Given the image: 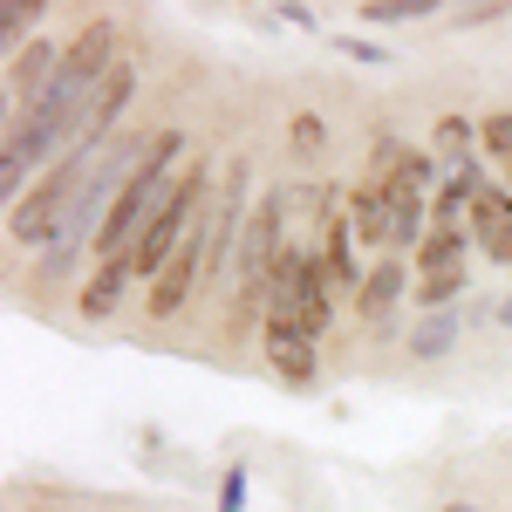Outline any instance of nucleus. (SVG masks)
<instances>
[{"instance_id":"obj_1","label":"nucleus","mask_w":512,"mask_h":512,"mask_svg":"<svg viewBox=\"0 0 512 512\" xmlns=\"http://www.w3.org/2000/svg\"><path fill=\"white\" fill-rule=\"evenodd\" d=\"M178 158H185V130H158V144H151V158H144V171L123 185L117 212L103 219V233H96V253L103 260H123V253H137L144 246V233H151V219L164 212V198L178 192Z\"/></svg>"},{"instance_id":"obj_2","label":"nucleus","mask_w":512,"mask_h":512,"mask_svg":"<svg viewBox=\"0 0 512 512\" xmlns=\"http://www.w3.org/2000/svg\"><path fill=\"white\" fill-rule=\"evenodd\" d=\"M96 151H69L62 164H48L28 192L7 205V239L14 246H28V253H48V246H62L69 233V219H76V198H82V178L96 171Z\"/></svg>"},{"instance_id":"obj_3","label":"nucleus","mask_w":512,"mask_h":512,"mask_svg":"<svg viewBox=\"0 0 512 512\" xmlns=\"http://www.w3.org/2000/svg\"><path fill=\"white\" fill-rule=\"evenodd\" d=\"M267 315H294V321H308L315 335H328V321H335V287H328V267H321L315 246L280 253L274 294H267Z\"/></svg>"},{"instance_id":"obj_4","label":"nucleus","mask_w":512,"mask_h":512,"mask_svg":"<svg viewBox=\"0 0 512 512\" xmlns=\"http://www.w3.org/2000/svg\"><path fill=\"white\" fill-rule=\"evenodd\" d=\"M417 267V308L437 315V308H458V294L472 287V233H451V226H431L424 246L410 253Z\"/></svg>"},{"instance_id":"obj_5","label":"nucleus","mask_w":512,"mask_h":512,"mask_svg":"<svg viewBox=\"0 0 512 512\" xmlns=\"http://www.w3.org/2000/svg\"><path fill=\"white\" fill-rule=\"evenodd\" d=\"M260 349H267V362H274V376L287 383V390H308V383L321 376V335L308 328V321L267 315L260 321Z\"/></svg>"},{"instance_id":"obj_6","label":"nucleus","mask_w":512,"mask_h":512,"mask_svg":"<svg viewBox=\"0 0 512 512\" xmlns=\"http://www.w3.org/2000/svg\"><path fill=\"white\" fill-rule=\"evenodd\" d=\"M410 274H417V267H403V260H376V267H369V280H362V294H355V315L369 321V328H383V321L396 315V301H403V294H417V287H410Z\"/></svg>"},{"instance_id":"obj_7","label":"nucleus","mask_w":512,"mask_h":512,"mask_svg":"<svg viewBox=\"0 0 512 512\" xmlns=\"http://www.w3.org/2000/svg\"><path fill=\"white\" fill-rule=\"evenodd\" d=\"M137 260H130V253H123V260H103V267H96V274L82 280V294H76V308H82V321H110L123 308V294H130V287H137Z\"/></svg>"},{"instance_id":"obj_8","label":"nucleus","mask_w":512,"mask_h":512,"mask_svg":"<svg viewBox=\"0 0 512 512\" xmlns=\"http://www.w3.org/2000/svg\"><path fill=\"white\" fill-rule=\"evenodd\" d=\"M55 62H62V48H48V41H28L21 55H7V110H28L41 89L55 82Z\"/></svg>"},{"instance_id":"obj_9","label":"nucleus","mask_w":512,"mask_h":512,"mask_svg":"<svg viewBox=\"0 0 512 512\" xmlns=\"http://www.w3.org/2000/svg\"><path fill=\"white\" fill-rule=\"evenodd\" d=\"M321 267H328V287H335V294H362V267H355V226H349V212H342V219H321Z\"/></svg>"},{"instance_id":"obj_10","label":"nucleus","mask_w":512,"mask_h":512,"mask_svg":"<svg viewBox=\"0 0 512 512\" xmlns=\"http://www.w3.org/2000/svg\"><path fill=\"white\" fill-rule=\"evenodd\" d=\"M349 226H355V239H369V246H390L396 205H390V185H383V178H362L349 192Z\"/></svg>"},{"instance_id":"obj_11","label":"nucleus","mask_w":512,"mask_h":512,"mask_svg":"<svg viewBox=\"0 0 512 512\" xmlns=\"http://www.w3.org/2000/svg\"><path fill=\"white\" fill-rule=\"evenodd\" d=\"M472 233H478V246H485L492 260L512 267V192L506 185H492V192L472 205Z\"/></svg>"},{"instance_id":"obj_12","label":"nucleus","mask_w":512,"mask_h":512,"mask_svg":"<svg viewBox=\"0 0 512 512\" xmlns=\"http://www.w3.org/2000/svg\"><path fill=\"white\" fill-rule=\"evenodd\" d=\"M458 335H465V315L458 308H437V315H424L410 328V355L417 362H444V355L458 349Z\"/></svg>"},{"instance_id":"obj_13","label":"nucleus","mask_w":512,"mask_h":512,"mask_svg":"<svg viewBox=\"0 0 512 512\" xmlns=\"http://www.w3.org/2000/svg\"><path fill=\"white\" fill-rule=\"evenodd\" d=\"M472 144H478V123L472 117H437L431 123V158H437V171L472 164Z\"/></svg>"},{"instance_id":"obj_14","label":"nucleus","mask_w":512,"mask_h":512,"mask_svg":"<svg viewBox=\"0 0 512 512\" xmlns=\"http://www.w3.org/2000/svg\"><path fill=\"white\" fill-rule=\"evenodd\" d=\"M437 14V0H362L355 7V21H369V28H403V21H424Z\"/></svg>"},{"instance_id":"obj_15","label":"nucleus","mask_w":512,"mask_h":512,"mask_svg":"<svg viewBox=\"0 0 512 512\" xmlns=\"http://www.w3.org/2000/svg\"><path fill=\"white\" fill-rule=\"evenodd\" d=\"M41 14H48L41 0H28V7H7V14H0V35H7V48H14V55H21V35L35 41V21H41Z\"/></svg>"},{"instance_id":"obj_16","label":"nucleus","mask_w":512,"mask_h":512,"mask_svg":"<svg viewBox=\"0 0 512 512\" xmlns=\"http://www.w3.org/2000/svg\"><path fill=\"white\" fill-rule=\"evenodd\" d=\"M478 144H485V151H499V158L512 164V110H499V117H478Z\"/></svg>"},{"instance_id":"obj_17","label":"nucleus","mask_w":512,"mask_h":512,"mask_svg":"<svg viewBox=\"0 0 512 512\" xmlns=\"http://www.w3.org/2000/svg\"><path fill=\"white\" fill-rule=\"evenodd\" d=\"M219 512H246V465H226V478H219Z\"/></svg>"},{"instance_id":"obj_18","label":"nucleus","mask_w":512,"mask_h":512,"mask_svg":"<svg viewBox=\"0 0 512 512\" xmlns=\"http://www.w3.org/2000/svg\"><path fill=\"white\" fill-rule=\"evenodd\" d=\"M335 48H342V55H355V62H369V69H390V55H383L376 41H362V35H335Z\"/></svg>"},{"instance_id":"obj_19","label":"nucleus","mask_w":512,"mask_h":512,"mask_svg":"<svg viewBox=\"0 0 512 512\" xmlns=\"http://www.w3.org/2000/svg\"><path fill=\"white\" fill-rule=\"evenodd\" d=\"M294 144L301 151H321V117H294Z\"/></svg>"},{"instance_id":"obj_20","label":"nucleus","mask_w":512,"mask_h":512,"mask_svg":"<svg viewBox=\"0 0 512 512\" xmlns=\"http://www.w3.org/2000/svg\"><path fill=\"white\" fill-rule=\"evenodd\" d=\"M280 21H287V28H315V7H294V0H287V7H274Z\"/></svg>"},{"instance_id":"obj_21","label":"nucleus","mask_w":512,"mask_h":512,"mask_svg":"<svg viewBox=\"0 0 512 512\" xmlns=\"http://www.w3.org/2000/svg\"><path fill=\"white\" fill-rule=\"evenodd\" d=\"M437 512H485V506H472V499H451V506H437Z\"/></svg>"},{"instance_id":"obj_22","label":"nucleus","mask_w":512,"mask_h":512,"mask_svg":"<svg viewBox=\"0 0 512 512\" xmlns=\"http://www.w3.org/2000/svg\"><path fill=\"white\" fill-rule=\"evenodd\" d=\"M499 321H506V328H512V294H506V301H499Z\"/></svg>"},{"instance_id":"obj_23","label":"nucleus","mask_w":512,"mask_h":512,"mask_svg":"<svg viewBox=\"0 0 512 512\" xmlns=\"http://www.w3.org/2000/svg\"><path fill=\"white\" fill-rule=\"evenodd\" d=\"M506 192H512V164H506Z\"/></svg>"}]
</instances>
